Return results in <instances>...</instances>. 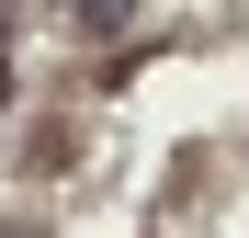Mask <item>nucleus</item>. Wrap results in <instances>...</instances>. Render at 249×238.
Instances as JSON below:
<instances>
[{"mask_svg": "<svg viewBox=\"0 0 249 238\" xmlns=\"http://www.w3.org/2000/svg\"><path fill=\"white\" fill-rule=\"evenodd\" d=\"M124 12H136V0H68V23H79V34H113Z\"/></svg>", "mask_w": 249, "mask_h": 238, "instance_id": "1", "label": "nucleus"}]
</instances>
